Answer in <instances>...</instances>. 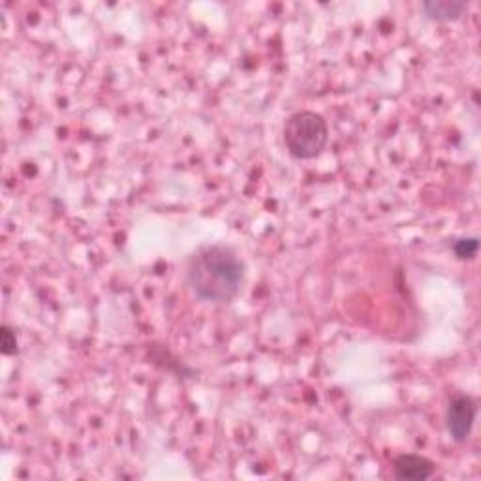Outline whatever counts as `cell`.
<instances>
[{
	"label": "cell",
	"instance_id": "cell-1",
	"mask_svg": "<svg viewBox=\"0 0 481 481\" xmlns=\"http://www.w3.org/2000/svg\"><path fill=\"white\" fill-rule=\"evenodd\" d=\"M245 277L243 260L226 245H205L186 263L190 292L207 305L232 303L243 290Z\"/></svg>",
	"mask_w": 481,
	"mask_h": 481
},
{
	"label": "cell",
	"instance_id": "cell-2",
	"mask_svg": "<svg viewBox=\"0 0 481 481\" xmlns=\"http://www.w3.org/2000/svg\"><path fill=\"white\" fill-rule=\"evenodd\" d=\"M284 145L290 157L297 160H313L320 157L330 142V126L316 111H296L284 123Z\"/></svg>",
	"mask_w": 481,
	"mask_h": 481
},
{
	"label": "cell",
	"instance_id": "cell-3",
	"mask_svg": "<svg viewBox=\"0 0 481 481\" xmlns=\"http://www.w3.org/2000/svg\"><path fill=\"white\" fill-rule=\"evenodd\" d=\"M476 414H477V404L470 395L457 393L448 402L446 429L451 440L457 442V444H465V442L470 438Z\"/></svg>",
	"mask_w": 481,
	"mask_h": 481
},
{
	"label": "cell",
	"instance_id": "cell-4",
	"mask_svg": "<svg viewBox=\"0 0 481 481\" xmlns=\"http://www.w3.org/2000/svg\"><path fill=\"white\" fill-rule=\"evenodd\" d=\"M436 472V465L431 459L416 455V453H402L393 460V477L402 481H425L433 477Z\"/></svg>",
	"mask_w": 481,
	"mask_h": 481
},
{
	"label": "cell",
	"instance_id": "cell-5",
	"mask_svg": "<svg viewBox=\"0 0 481 481\" xmlns=\"http://www.w3.org/2000/svg\"><path fill=\"white\" fill-rule=\"evenodd\" d=\"M421 10L431 21L450 23L465 15L468 3H463V0H427V3L421 4Z\"/></svg>",
	"mask_w": 481,
	"mask_h": 481
},
{
	"label": "cell",
	"instance_id": "cell-6",
	"mask_svg": "<svg viewBox=\"0 0 481 481\" xmlns=\"http://www.w3.org/2000/svg\"><path fill=\"white\" fill-rule=\"evenodd\" d=\"M453 254L459 260H474L479 250V239L477 237H460L453 245Z\"/></svg>",
	"mask_w": 481,
	"mask_h": 481
},
{
	"label": "cell",
	"instance_id": "cell-7",
	"mask_svg": "<svg viewBox=\"0 0 481 481\" xmlns=\"http://www.w3.org/2000/svg\"><path fill=\"white\" fill-rule=\"evenodd\" d=\"M0 350L4 356H15L19 352L17 335L10 325H3V330H0Z\"/></svg>",
	"mask_w": 481,
	"mask_h": 481
}]
</instances>
